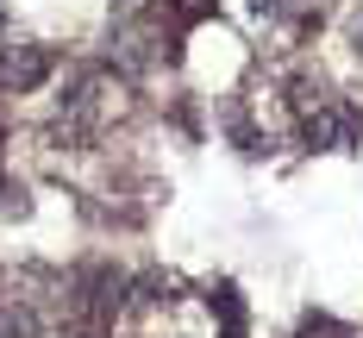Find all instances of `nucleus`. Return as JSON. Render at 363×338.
<instances>
[{
	"label": "nucleus",
	"mask_w": 363,
	"mask_h": 338,
	"mask_svg": "<svg viewBox=\"0 0 363 338\" xmlns=\"http://www.w3.org/2000/svg\"><path fill=\"white\" fill-rule=\"evenodd\" d=\"M0 19H6V13H0Z\"/></svg>",
	"instance_id": "6"
},
{
	"label": "nucleus",
	"mask_w": 363,
	"mask_h": 338,
	"mask_svg": "<svg viewBox=\"0 0 363 338\" xmlns=\"http://www.w3.org/2000/svg\"><path fill=\"white\" fill-rule=\"evenodd\" d=\"M207 300H213V313H219V338H245V300H238V288L219 282Z\"/></svg>",
	"instance_id": "3"
},
{
	"label": "nucleus",
	"mask_w": 363,
	"mask_h": 338,
	"mask_svg": "<svg viewBox=\"0 0 363 338\" xmlns=\"http://www.w3.org/2000/svg\"><path fill=\"white\" fill-rule=\"evenodd\" d=\"M357 50H363V19H357Z\"/></svg>",
	"instance_id": "4"
},
{
	"label": "nucleus",
	"mask_w": 363,
	"mask_h": 338,
	"mask_svg": "<svg viewBox=\"0 0 363 338\" xmlns=\"http://www.w3.org/2000/svg\"><path fill=\"white\" fill-rule=\"evenodd\" d=\"M119 6H132V0H119Z\"/></svg>",
	"instance_id": "5"
},
{
	"label": "nucleus",
	"mask_w": 363,
	"mask_h": 338,
	"mask_svg": "<svg viewBox=\"0 0 363 338\" xmlns=\"http://www.w3.org/2000/svg\"><path fill=\"white\" fill-rule=\"evenodd\" d=\"M301 138H307V150H351L357 145V119L345 107H320V113H307Z\"/></svg>",
	"instance_id": "2"
},
{
	"label": "nucleus",
	"mask_w": 363,
	"mask_h": 338,
	"mask_svg": "<svg viewBox=\"0 0 363 338\" xmlns=\"http://www.w3.org/2000/svg\"><path fill=\"white\" fill-rule=\"evenodd\" d=\"M57 69V57L44 44H0V94H32L44 75Z\"/></svg>",
	"instance_id": "1"
}]
</instances>
